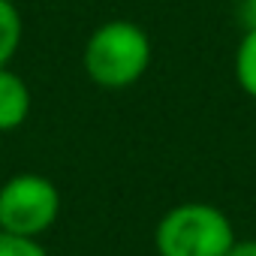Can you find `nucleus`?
Returning <instances> with one entry per match:
<instances>
[{
    "mask_svg": "<svg viewBox=\"0 0 256 256\" xmlns=\"http://www.w3.org/2000/svg\"><path fill=\"white\" fill-rule=\"evenodd\" d=\"M151 36L130 18H112L100 24L84 42V72L106 90L136 84L151 66Z\"/></svg>",
    "mask_w": 256,
    "mask_h": 256,
    "instance_id": "1",
    "label": "nucleus"
},
{
    "mask_svg": "<svg viewBox=\"0 0 256 256\" xmlns=\"http://www.w3.org/2000/svg\"><path fill=\"white\" fill-rule=\"evenodd\" d=\"M60 217V190L40 172H18L0 184V232L40 238Z\"/></svg>",
    "mask_w": 256,
    "mask_h": 256,
    "instance_id": "3",
    "label": "nucleus"
},
{
    "mask_svg": "<svg viewBox=\"0 0 256 256\" xmlns=\"http://www.w3.org/2000/svg\"><path fill=\"white\" fill-rule=\"evenodd\" d=\"M238 18H241L244 30L256 28V0H241L238 4Z\"/></svg>",
    "mask_w": 256,
    "mask_h": 256,
    "instance_id": "8",
    "label": "nucleus"
},
{
    "mask_svg": "<svg viewBox=\"0 0 256 256\" xmlns=\"http://www.w3.org/2000/svg\"><path fill=\"white\" fill-rule=\"evenodd\" d=\"M0 256H48V250L40 244V238L0 232Z\"/></svg>",
    "mask_w": 256,
    "mask_h": 256,
    "instance_id": "7",
    "label": "nucleus"
},
{
    "mask_svg": "<svg viewBox=\"0 0 256 256\" xmlns=\"http://www.w3.org/2000/svg\"><path fill=\"white\" fill-rule=\"evenodd\" d=\"M235 244L232 220L211 202H181L154 229L157 256H226Z\"/></svg>",
    "mask_w": 256,
    "mask_h": 256,
    "instance_id": "2",
    "label": "nucleus"
},
{
    "mask_svg": "<svg viewBox=\"0 0 256 256\" xmlns=\"http://www.w3.org/2000/svg\"><path fill=\"white\" fill-rule=\"evenodd\" d=\"M235 78L241 90L256 100V28L244 30L238 48H235Z\"/></svg>",
    "mask_w": 256,
    "mask_h": 256,
    "instance_id": "6",
    "label": "nucleus"
},
{
    "mask_svg": "<svg viewBox=\"0 0 256 256\" xmlns=\"http://www.w3.org/2000/svg\"><path fill=\"white\" fill-rule=\"evenodd\" d=\"M226 256H256V238H235Z\"/></svg>",
    "mask_w": 256,
    "mask_h": 256,
    "instance_id": "9",
    "label": "nucleus"
},
{
    "mask_svg": "<svg viewBox=\"0 0 256 256\" xmlns=\"http://www.w3.org/2000/svg\"><path fill=\"white\" fill-rule=\"evenodd\" d=\"M30 114V88L10 66L0 70V133H12Z\"/></svg>",
    "mask_w": 256,
    "mask_h": 256,
    "instance_id": "4",
    "label": "nucleus"
},
{
    "mask_svg": "<svg viewBox=\"0 0 256 256\" xmlns=\"http://www.w3.org/2000/svg\"><path fill=\"white\" fill-rule=\"evenodd\" d=\"M24 40V18L12 0H0V70L10 66Z\"/></svg>",
    "mask_w": 256,
    "mask_h": 256,
    "instance_id": "5",
    "label": "nucleus"
}]
</instances>
